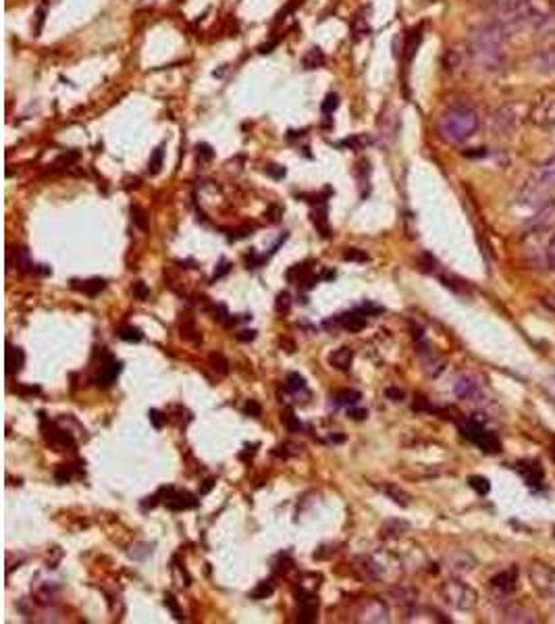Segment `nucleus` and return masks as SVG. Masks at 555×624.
<instances>
[{
	"label": "nucleus",
	"mask_w": 555,
	"mask_h": 624,
	"mask_svg": "<svg viewBox=\"0 0 555 624\" xmlns=\"http://www.w3.org/2000/svg\"><path fill=\"white\" fill-rule=\"evenodd\" d=\"M531 65L541 75H552V73H555V48H545V50L535 52L531 56Z\"/></svg>",
	"instance_id": "nucleus-11"
},
{
	"label": "nucleus",
	"mask_w": 555,
	"mask_h": 624,
	"mask_svg": "<svg viewBox=\"0 0 555 624\" xmlns=\"http://www.w3.org/2000/svg\"><path fill=\"white\" fill-rule=\"evenodd\" d=\"M350 416H352L354 421H362V419H366V416H368V412H366V410H362V408H350Z\"/></svg>",
	"instance_id": "nucleus-51"
},
{
	"label": "nucleus",
	"mask_w": 555,
	"mask_h": 624,
	"mask_svg": "<svg viewBox=\"0 0 555 624\" xmlns=\"http://www.w3.org/2000/svg\"><path fill=\"white\" fill-rule=\"evenodd\" d=\"M529 579L533 583V587L547 598L555 595V568L545 564V562H533L529 568Z\"/></svg>",
	"instance_id": "nucleus-7"
},
{
	"label": "nucleus",
	"mask_w": 555,
	"mask_h": 624,
	"mask_svg": "<svg viewBox=\"0 0 555 624\" xmlns=\"http://www.w3.org/2000/svg\"><path fill=\"white\" fill-rule=\"evenodd\" d=\"M493 121H495V130H497L501 136H503V134H512L514 127H516V115H514V111L508 109V107L499 109V111L495 113Z\"/></svg>",
	"instance_id": "nucleus-16"
},
{
	"label": "nucleus",
	"mask_w": 555,
	"mask_h": 624,
	"mask_svg": "<svg viewBox=\"0 0 555 624\" xmlns=\"http://www.w3.org/2000/svg\"><path fill=\"white\" fill-rule=\"evenodd\" d=\"M385 393H387V398H391L393 402H402V400H404V391H402V389L389 387V389H387Z\"/></svg>",
	"instance_id": "nucleus-48"
},
{
	"label": "nucleus",
	"mask_w": 555,
	"mask_h": 624,
	"mask_svg": "<svg viewBox=\"0 0 555 624\" xmlns=\"http://www.w3.org/2000/svg\"><path fill=\"white\" fill-rule=\"evenodd\" d=\"M537 177H539V181H541V183H545L547 187H554L555 185V156L547 158V160L541 164V169H539Z\"/></svg>",
	"instance_id": "nucleus-24"
},
{
	"label": "nucleus",
	"mask_w": 555,
	"mask_h": 624,
	"mask_svg": "<svg viewBox=\"0 0 555 624\" xmlns=\"http://www.w3.org/2000/svg\"><path fill=\"white\" fill-rule=\"evenodd\" d=\"M468 483H470V487H472L478 495H487V493L491 491L489 478H485V476H470Z\"/></svg>",
	"instance_id": "nucleus-35"
},
{
	"label": "nucleus",
	"mask_w": 555,
	"mask_h": 624,
	"mask_svg": "<svg viewBox=\"0 0 555 624\" xmlns=\"http://www.w3.org/2000/svg\"><path fill=\"white\" fill-rule=\"evenodd\" d=\"M312 223H314V227L318 229V233L322 235V237H329L331 235V229H329V217H327V208L322 206V208H316L314 212H312Z\"/></svg>",
	"instance_id": "nucleus-26"
},
{
	"label": "nucleus",
	"mask_w": 555,
	"mask_h": 624,
	"mask_svg": "<svg viewBox=\"0 0 555 624\" xmlns=\"http://www.w3.org/2000/svg\"><path fill=\"white\" fill-rule=\"evenodd\" d=\"M198 156H204V158H212V150H210V146H206V144L198 146Z\"/></svg>",
	"instance_id": "nucleus-55"
},
{
	"label": "nucleus",
	"mask_w": 555,
	"mask_h": 624,
	"mask_svg": "<svg viewBox=\"0 0 555 624\" xmlns=\"http://www.w3.org/2000/svg\"><path fill=\"white\" fill-rule=\"evenodd\" d=\"M339 322H341V327L345 329V331H352V333H356V331H362L364 327H366V314L360 311H354V312H345V314H341L339 316Z\"/></svg>",
	"instance_id": "nucleus-20"
},
{
	"label": "nucleus",
	"mask_w": 555,
	"mask_h": 624,
	"mask_svg": "<svg viewBox=\"0 0 555 624\" xmlns=\"http://www.w3.org/2000/svg\"><path fill=\"white\" fill-rule=\"evenodd\" d=\"M354 360V352L350 348H337L329 354V362L331 366H335L337 370H350Z\"/></svg>",
	"instance_id": "nucleus-21"
},
{
	"label": "nucleus",
	"mask_w": 555,
	"mask_h": 624,
	"mask_svg": "<svg viewBox=\"0 0 555 624\" xmlns=\"http://www.w3.org/2000/svg\"><path fill=\"white\" fill-rule=\"evenodd\" d=\"M343 260H350V263H368V254L358 250V248H347L343 252Z\"/></svg>",
	"instance_id": "nucleus-37"
},
{
	"label": "nucleus",
	"mask_w": 555,
	"mask_h": 624,
	"mask_svg": "<svg viewBox=\"0 0 555 624\" xmlns=\"http://www.w3.org/2000/svg\"><path fill=\"white\" fill-rule=\"evenodd\" d=\"M164 606L171 610V614L175 616V621H183V612H181L179 604H177V600H175V595L166 593V595H164Z\"/></svg>",
	"instance_id": "nucleus-39"
},
{
	"label": "nucleus",
	"mask_w": 555,
	"mask_h": 624,
	"mask_svg": "<svg viewBox=\"0 0 555 624\" xmlns=\"http://www.w3.org/2000/svg\"><path fill=\"white\" fill-rule=\"evenodd\" d=\"M227 271H229V265H227V263H225V260H223V263H221V265H219V269H217V271H214V277H212V281H217V279H221V277H223V275H225V273H227Z\"/></svg>",
	"instance_id": "nucleus-53"
},
{
	"label": "nucleus",
	"mask_w": 555,
	"mask_h": 624,
	"mask_svg": "<svg viewBox=\"0 0 555 624\" xmlns=\"http://www.w3.org/2000/svg\"><path fill=\"white\" fill-rule=\"evenodd\" d=\"M44 435H46V439H48V444H52V446H56V448H63V450H67V448H75V442H73L71 433L58 429L56 425H50V427L46 429Z\"/></svg>",
	"instance_id": "nucleus-14"
},
{
	"label": "nucleus",
	"mask_w": 555,
	"mask_h": 624,
	"mask_svg": "<svg viewBox=\"0 0 555 624\" xmlns=\"http://www.w3.org/2000/svg\"><path fill=\"white\" fill-rule=\"evenodd\" d=\"M132 290H134V296H136L138 300H146V298L150 296V292H148V288H146L143 281H136Z\"/></svg>",
	"instance_id": "nucleus-45"
},
{
	"label": "nucleus",
	"mask_w": 555,
	"mask_h": 624,
	"mask_svg": "<svg viewBox=\"0 0 555 624\" xmlns=\"http://www.w3.org/2000/svg\"><path fill=\"white\" fill-rule=\"evenodd\" d=\"M478 125H480V121H478V115L474 109H470L466 104H455V107H449L441 115L439 136L447 144H462L476 134Z\"/></svg>",
	"instance_id": "nucleus-3"
},
{
	"label": "nucleus",
	"mask_w": 555,
	"mask_h": 624,
	"mask_svg": "<svg viewBox=\"0 0 555 624\" xmlns=\"http://www.w3.org/2000/svg\"><path fill=\"white\" fill-rule=\"evenodd\" d=\"M299 602V610H297V623L312 624L318 616V602H314V598H304L297 600Z\"/></svg>",
	"instance_id": "nucleus-17"
},
{
	"label": "nucleus",
	"mask_w": 555,
	"mask_h": 624,
	"mask_svg": "<svg viewBox=\"0 0 555 624\" xmlns=\"http://www.w3.org/2000/svg\"><path fill=\"white\" fill-rule=\"evenodd\" d=\"M281 421H283V425H285L291 433L302 431V423H299V419H297L291 410H285V412L281 414Z\"/></svg>",
	"instance_id": "nucleus-34"
},
{
	"label": "nucleus",
	"mask_w": 555,
	"mask_h": 624,
	"mask_svg": "<svg viewBox=\"0 0 555 624\" xmlns=\"http://www.w3.org/2000/svg\"><path fill=\"white\" fill-rule=\"evenodd\" d=\"M352 31H354V38L360 40L364 36L370 33V21H368V15L364 17V13H358L352 21Z\"/></svg>",
	"instance_id": "nucleus-27"
},
{
	"label": "nucleus",
	"mask_w": 555,
	"mask_h": 624,
	"mask_svg": "<svg viewBox=\"0 0 555 624\" xmlns=\"http://www.w3.org/2000/svg\"><path fill=\"white\" fill-rule=\"evenodd\" d=\"M208 364H210L219 375H227V373H229V362L225 360L223 354H210V356H208Z\"/></svg>",
	"instance_id": "nucleus-31"
},
{
	"label": "nucleus",
	"mask_w": 555,
	"mask_h": 624,
	"mask_svg": "<svg viewBox=\"0 0 555 624\" xmlns=\"http://www.w3.org/2000/svg\"><path fill=\"white\" fill-rule=\"evenodd\" d=\"M25 364V354L21 348L17 345H6V373L8 375H17Z\"/></svg>",
	"instance_id": "nucleus-19"
},
{
	"label": "nucleus",
	"mask_w": 555,
	"mask_h": 624,
	"mask_svg": "<svg viewBox=\"0 0 555 624\" xmlns=\"http://www.w3.org/2000/svg\"><path fill=\"white\" fill-rule=\"evenodd\" d=\"M54 476H56L58 483H67L73 476V468H71V465H61V468L54 472Z\"/></svg>",
	"instance_id": "nucleus-44"
},
{
	"label": "nucleus",
	"mask_w": 555,
	"mask_h": 624,
	"mask_svg": "<svg viewBox=\"0 0 555 624\" xmlns=\"http://www.w3.org/2000/svg\"><path fill=\"white\" fill-rule=\"evenodd\" d=\"M518 472L524 476V481L531 487H539L543 483V468L539 462H520L518 465Z\"/></svg>",
	"instance_id": "nucleus-18"
},
{
	"label": "nucleus",
	"mask_w": 555,
	"mask_h": 624,
	"mask_svg": "<svg viewBox=\"0 0 555 624\" xmlns=\"http://www.w3.org/2000/svg\"><path fill=\"white\" fill-rule=\"evenodd\" d=\"M508 33L495 21L476 25L468 33V54L485 71H499L506 65Z\"/></svg>",
	"instance_id": "nucleus-1"
},
{
	"label": "nucleus",
	"mask_w": 555,
	"mask_h": 624,
	"mask_svg": "<svg viewBox=\"0 0 555 624\" xmlns=\"http://www.w3.org/2000/svg\"><path fill=\"white\" fill-rule=\"evenodd\" d=\"M491 587L495 591H499L501 595H510L516 589V568H510V570H503V572L495 575L491 579Z\"/></svg>",
	"instance_id": "nucleus-13"
},
{
	"label": "nucleus",
	"mask_w": 555,
	"mask_h": 624,
	"mask_svg": "<svg viewBox=\"0 0 555 624\" xmlns=\"http://www.w3.org/2000/svg\"><path fill=\"white\" fill-rule=\"evenodd\" d=\"M360 391H356V389H343V391H337L335 393V404L337 406H354V404H358L360 402Z\"/></svg>",
	"instance_id": "nucleus-28"
},
{
	"label": "nucleus",
	"mask_w": 555,
	"mask_h": 624,
	"mask_svg": "<svg viewBox=\"0 0 555 624\" xmlns=\"http://www.w3.org/2000/svg\"><path fill=\"white\" fill-rule=\"evenodd\" d=\"M212 485H214V481H212V478H206V481H204V485H202V489H200V493H202V495H204V493H208V491L212 489Z\"/></svg>",
	"instance_id": "nucleus-56"
},
{
	"label": "nucleus",
	"mask_w": 555,
	"mask_h": 624,
	"mask_svg": "<svg viewBox=\"0 0 555 624\" xmlns=\"http://www.w3.org/2000/svg\"><path fill=\"white\" fill-rule=\"evenodd\" d=\"M503 621L506 623H535V612H531L529 608L524 606H514V608H508L503 612Z\"/></svg>",
	"instance_id": "nucleus-22"
},
{
	"label": "nucleus",
	"mask_w": 555,
	"mask_h": 624,
	"mask_svg": "<svg viewBox=\"0 0 555 624\" xmlns=\"http://www.w3.org/2000/svg\"><path fill=\"white\" fill-rule=\"evenodd\" d=\"M160 495H164V504L169 510H175V512H181V510H191L198 506V499L196 495H191L189 491H177L173 487H162L158 491Z\"/></svg>",
	"instance_id": "nucleus-9"
},
{
	"label": "nucleus",
	"mask_w": 555,
	"mask_h": 624,
	"mask_svg": "<svg viewBox=\"0 0 555 624\" xmlns=\"http://www.w3.org/2000/svg\"><path fill=\"white\" fill-rule=\"evenodd\" d=\"M267 173H269V175H273V177H277V179L285 177V169H283V166H279V164H271V166H267Z\"/></svg>",
	"instance_id": "nucleus-50"
},
{
	"label": "nucleus",
	"mask_w": 555,
	"mask_h": 624,
	"mask_svg": "<svg viewBox=\"0 0 555 624\" xmlns=\"http://www.w3.org/2000/svg\"><path fill=\"white\" fill-rule=\"evenodd\" d=\"M17 391H19V393H40V387H27V389H25V387H19Z\"/></svg>",
	"instance_id": "nucleus-57"
},
{
	"label": "nucleus",
	"mask_w": 555,
	"mask_h": 624,
	"mask_svg": "<svg viewBox=\"0 0 555 624\" xmlns=\"http://www.w3.org/2000/svg\"><path fill=\"white\" fill-rule=\"evenodd\" d=\"M545 389H547V393L555 400V373H552V375L547 377V381H545Z\"/></svg>",
	"instance_id": "nucleus-52"
},
{
	"label": "nucleus",
	"mask_w": 555,
	"mask_h": 624,
	"mask_svg": "<svg viewBox=\"0 0 555 624\" xmlns=\"http://www.w3.org/2000/svg\"><path fill=\"white\" fill-rule=\"evenodd\" d=\"M162 158H164V150H162V146H158L152 156H150V162H148V171H150V175H158L160 173V169H162Z\"/></svg>",
	"instance_id": "nucleus-32"
},
{
	"label": "nucleus",
	"mask_w": 555,
	"mask_h": 624,
	"mask_svg": "<svg viewBox=\"0 0 555 624\" xmlns=\"http://www.w3.org/2000/svg\"><path fill=\"white\" fill-rule=\"evenodd\" d=\"M441 598L455 610H474L478 604V593L474 587L460 579H449L441 585Z\"/></svg>",
	"instance_id": "nucleus-4"
},
{
	"label": "nucleus",
	"mask_w": 555,
	"mask_h": 624,
	"mask_svg": "<svg viewBox=\"0 0 555 624\" xmlns=\"http://www.w3.org/2000/svg\"><path fill=\"white\" fill-rule=\"evenodd\" d=\"M555 19L554 0H522L520 4L495 10V23L510 36L520 29H541Z\"/></svg>",
	"instance_id": "nucleus-2"
},
{
	"label": "nucleus",
	"mask_w": 555,
	"mask_h": 624,
	"mask_svg": "<svg viewBox=\"0 0 555 624\" xmlns=\"http://www.w3.org/2000/svg\"><path fill=\"white\" fill-rule=\"evenodd\" d=\"M237 339H240V341H254V339H256V331H252V329H250V331H248V329H246V331H240V333H237Z\"/></svg>",
	"instance_id": "nucleus-49"
},
{
	"label": "nucleus",
	"mask_w": 555,
	"mask_h": 624,
	"mask_svg": "<svg viewBox=\"0 0 555 624\" xmlns=\"http://www.w3.org/2000/svg\"><path fill=\"white\" fill-rule=\"evenodd\" d=\"M148 416H150V421H152V425H154L156 429H162V425H164V419H162V414H160L158 410H150V412H148Z\"/></svg>",
	"instance_id": "nucleus-47"
},
{
	"label": "nucleus",
	"mask_w": 555,
	"mask_h": 624,
	"mask_svg": "<svg viewBox=\"0 0 555 624\" xmlns=\"http://www.w3.org/2000/svg\"><path fill=\"white\" fill-rule=\"evenodd\" d=\"M368 144H370V138H364V136H354V138H347V140L341 142V146H350V148H356V150H362Z\"/></svg>",
	"instance_id": "nucleus-41"
},
{
	"label": "nucleus",
	"mask_w": 555,
	"mask_h": 624,
	"mask_svg": "<svg viewBox=\"0 0 555 624\" xmlns=\"http://www.w3.org/2000/svg\"><path fill=\"white\" fill-rule=\"evenodd\" d=\"M325 52L320 50V48H310L306 54H304V58H302V65H304V69H318V67H322L325 65Z\"/></svg>",
	"instance_id": "nucleus-25"
},
{
	"label": "nucleus",
	"mask_w": 555,
	"mask_h": 624,
	"mask_svg": "<svg viewBox=\"0 0 555 624\" xmlns=\"http://www.w3.org/2000/svg\"><path fill=\"white\" fill-rule=\"evenodd\" d=\"M287 389L297 393V391H304L306 389V379L299 375V373H289L287 375Z\"/></svg>",
	"instance_id": "nucleus-33"
},
{
	"label": "nucleus",
	"mask_w": 555,
	"mask_h": 624,
	"mask_svg": "<svg viewBox=\"0 0 555 624\" xmlns=\"http://www.w3.org/2000/svg\"><path fill=\"white\" fill-rule=\"evenodd\" d=\"M275 311H277L279 314H289V311H291V296H289L287 292H283V294H279L277 296Z\"/></svg>",
	"instance_id": "nucleus-40"
},
{
	"label": "nucleus",
	"mask_w": 555,
	"mask_h": 624,
	"mask_svg": "<svg viewBox=\"0 0 555 624\" xmlns=\"http://www.w3.org/2000/svg\"><path fill=\"white\" fill-rule=\"evenodd\" d=\"M410 524L406 520H400V518H391V520H385L383 526H381V539H400L408 533Z\"/></svg>",
	"instance_id": "nucleus-15"
},
{
	"label": "nucleus",
	"mask_w": 555,
	"mask_h": 624,
	"mask_svg": "<svg viewBox=\"0 0 555 624\" xmlns=\"http://www.w3.org/2000/svg\"><path fill=\"white\" fill-rule=\"evenodd\" d=\"M552 600H554V608H555V595H554V598H552Z\"/></svg>",
	"instance_id": "nucleus-58"
},
{
	"label": "nucleus",
	"mask_w": 555,
	"mask_h": 624,
	"mask_svg": "<svg viewBox=\"0 0 555 624\" xmlns=\"http://www.w3.org/2000/svg\"><path fill=\"white\" fill-rule=\"evenodd\" d=\"M244 412H246V414H250V416H260L263 408H260V404H258L256 400H248V404H246Z\"/></svg>",
	"instance_id": "nucleus-46"
},
{
	"label": "nucleus",
	"mask_w": 555,
	"mask_h": 624,
	"mask_svg": "<svg viewBox=\"0 0 555 624\" xmlns=\"http://www.w3.org/2000/svg\"><path fill=\"white\" fill-rule=\"evenodd\" d=\"M71 288L73 290H79L81 294H86V296H98L104 288H107V281L104 279H98V277H94V279H90V281H71Z\"/></svg>",
	"instance_id": "nucleus-23"
},
{
	"label": "nucleus",
	"mask_w": 555,
	"mask_h": 624,
	"mask_svg": "<svg viewBox=\"0 0 555 624\" xmlns=\"http://www.w3.org/2000/svg\"><path fill=\"white\" fill-rule=\"evenodd\" d=\"M275 593V583L273 581H263L252 593H250V598L252 600H267V598H271Z\"/></svg>",
	"instance_id": "nucleus-30"
},
{
	"label": "nucleus",
	"mask_w": 555,
	"mask_h": 624,
	"mask_svg": "<svg viewBox=\"0 0 555 624\" xmlns=\"http://www.w3.org/2000/svg\"><path fill=\"white\" fill-rule=\"evenodd\" d=\"M132 217H134V223L138 225L141 231H148V219H146V210L143 208L132 206Z\"/></svg>",
	"instance_id": "nucleus-42"
},
{
	"label": "nucleus",
	"mask_w": 555,
	"mask_h": 624,
	"mask_svg": "<svg viewBox=\"0 0 555 624\" xmlns=\"http://www.w3.org/2000/svg\"><path fill=\"white\" fill-rule=\"evenodd\" d=\"M385 493L391 495L396 504H400V506H408V495H406L402 489H398V487H393V485H387V487H385Z\"/></svg>",
	"instance_id": "nucleus-38"
},
{
	"label": "nucleus",
	"mask_w": 555,
	"mask_h": 624,
	"mask_svg": "<svg viewBox=\"0 0 555 624\" xmlns=\"http://www.w3.org/2000/svg\"><path fill=\"white\" fill-rule=\"evenodd\" d=\"M529 119L533 125L543 127V130H552L555 127V88H547L541 90L529 111Z\"/></svg>",
	"instance_id": "nucleus-5"
},
{
	"label": "nucleus",
	"mask_w": 555,
	"mask_h": 624,
	"mask_svg": "<svg viewBox=\"0 0 555 624\" xmlns=\"http://www.w3.org/2000/svg\"><path fill=\"white\" fill-rule=\"evenodd\" d=\"M117 337L119 339H123V341H134V343H138L143 339V333L139 331L138 327H134V325H125V327H121L119 331H117Z\"/></svg>",
	"instance_id": "nucleus-29"
},
{
	"label": "nucleus",
	"mask_w": 555,
	"mask_h": 624,
	"mask_svg": "<svg viewBox=\"0 0 555 624\" xmlns=\"http://www.w3.org/2000/svg\"><path fill=\"white\" fill-rule=\"evenodd\" d=\"M460 433H462L468 442L476 444V446H478L483 452H487V454H497V452L501 450V444H499L497 435L491 433V431H487V429L483 427V423L476 421V419H468V421H464V423L460 425Z\"/></svg>",
	"instance_id": "nucleus-6"
},
{
	"label": "nucleus",
	"mask_w": 555,
	"mask_h": 624,
	"mask_svg": "<svg viewBox=\"0 0 555 624\" xmlns=\"http://www.w3.org/2000/svg\"><path fill=\"white\" fill-rule=\"evenodd\" d=\"M121 368H123V364H121L119 360H115L113 356H107V360L100 364V375H98V379H96L98 385H102V387L113 385V381L119 377Z\"/></svg>",
	"instance_id": "nucleus-12"
},
{
	"label": "nucleus",
	"mask_w": 555,
	"mask_h": 624,
	"mask_svg": "<svg viewBox=\"0 0 555 624\" xmlns=\"http://www.w3.org/2000/svg\"><path fill=\"white\" fill-rule=\"evenodd\" d=\"M354 616L356 623H389V608L383 600L370 598L356 608Z\"/></svg>",
	"instance_id": "nucleus-8"
},
{
	"label": "nucleus",
	"mask_w": 555,
	"mask_h": 624,
	"mask_svg": "<svg viewBox=\"0 0 555 624\" xmlns=\"http://www.w3.org/2000/svg\"><path fill=\"white\" fill-rule=\"evenodd\" d=\"M547 256H549V263H552V267L555 269V233L554 237H552V242H549V250H547Z\"/></svg>",
	"instance_id": "nucleus-54"
},
{
	"label": "nucleus",
	"mask_w": 555,
	"mask_h": 624,
	"mask_svg": "<svg viewBox=\"0 0 555 624\" xmlns=\"http://www.w3.org/2000/svg\"><path fill=\"white\" fill-rule=\"evenodd\" d=\"M480 4H485L487 8H493V10H506V8H512L516 4H520L522 0H478Z\"/></svg>",
	"instance_id": "nucleus-36"
},
{
	"label": "nucleus",
	"mask_w": 555,
	"mask_h": 624,
	"mask_svg": "<svg viewBox=\"0 0 555 624\" xmlns=\"http://www.w3.org/2000/svg\"><path fill=\"white\" fill-rule=\"evenodd\" d=\"M337 107H339V96H337V94H329V96L325 98L320 111H322V115H331Z\"/></svg>",
	"instance_id": "nucleus-43"
},
{
	"label": "nucleus",
	"mask_w": 555,
	"mask_h": 624,
	"mask_svg": "<svg viewBox=\"0 0 555 624\" xmlns=\"http://www.w3.org/2000/svg\"><path fill=\"white\" fill-rule=\"evenodd\" d=\"M453 393H455L460 400L474 402V400L480 396V387H478V383H476L472 377L462 375V377H458V381H455V385H453Z\"/></svg>",
	"instance_id": "nucleus-10"
}]
</instances>
